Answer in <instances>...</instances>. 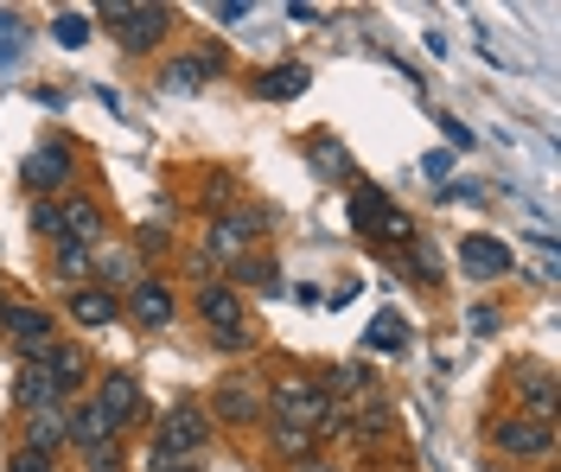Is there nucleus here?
<instances>
[{
    "label": "nucleus",
    "instance_id": "f257e3e1",
    "mask_svg": "<svg viewBox=\"0 0 561 472\" xmlns=\"http://www.w3.org/2000/svg\"><path fill=\"white\" fill-rule=\"evenodd\" d=\"M103 26L115 33L122 51L147 58L160 38L173 33V7H140V0H103Z\"/></svg>",
    "mask_w": 561,
    "mask_h": 472
},
{
    "label": "nucleus",
    "instance_id": "f03ea898",
    "mask_svg": "<svg viewBox=\"0 0 561 472\" xmlns=\"http://www.w3.org/2000/svg\"><path fill=\"white\" fill-rule=\"evenodd\" d=\"M268 415H275L280 428H307V435H319V428H325V415H332V396H325V383L280 377L275 390H268Z\"/></svg>",
    "mask_w": 561,
    "mask_h": 472
},
{
    "label": "nucleus",
    "instance_id": "7ed1b4c3",
    "mask_svg": "<svg viewBox=\"0 0 561 472\" xmlns=\"http://www.w3.org/2000/svg\"><path fill=\"white\" fill-rule=\"evenodd\" d=\"M351 223H357L370 243H389V250L415 237V223H409V218H402V211L383 198V185H351Z\"/></svg>",
    "mask_w": 561,
    "mask_h": 472
},
{
    "label": "nucleus",
    "instance_id": "20e7f679",
    "mask_svg": "<svg viewBox=\"0 0 561 472\" xmlns=\"http://www.w3.org/2000/svg\"><path fill=\"white\" fill-rule=\"evenodd\" d=\"M491 447L511 453V460H556V422H536V415H504L491 428Z\"/></svg>",
    "mask_w": 561,
    "mask_h": 472
},
{
    "label": "nucleus",
    "instance_id": "39448f33",
    "mask_svg": "<svg viewBox=\"0 0 561 472\" xmlns=\"http://www.w3.org/2000/svg\"><path fill=\"white\" fill-rule=\"evenodd\" d=\"M210 415L230 422V428H255V422L268 415V396H262V383H249V377H224V383L210 390Z\"/></svg>",
    "mask_w": 561,
    "mask_h": 472
},
{
    "label": "nucleus",
    "instance_id": "423d86ee",
    "mask_svg": "<svg viewBox=\"0 0 561 472\" xmlns=\"http://www.w3.org/2000/svg\"><path fill=\"white\" fill-rule=\"evenodd\" d=\"M210 435V415L198 408V402H179L173 415L160 422V440H153V453H173V460H192L198 447H205Z\"/></svg>",
    "mask_w": 561,
    "mask_h": 472
},
{
    "label": "nucleus",
    "instance_id": "0eeeda50",
    "mask_svg": "<svg viewBox=\"0 0 561 472\" xmlns=\"http://www.w3.org/2000/svg\"><path fill=\"white\" fill-rule=\"evenodd\" d=\"M0 332H7L26 358H38V352L58 338V320H51L45 307H20V300H7V307H0Z\"/></svg>",
    "mask_w": 561,
    "mask_h": 472
},
{
    "label": "nucleus",
    "instance_id": "6e6552de",
    "mask_svg": "<svg viewBox=\"0 0 561 472\" xmlns=\"http://www.w3.org/2000/svg\"><path fill=\"white\" fill-rule=\"evenodd\" d=\"M70 173H77V160H70L65 141H45V147H33V153H26V185H33L38 198H45V192H65Z\"/></svg>",
    "mask_w": 561,
    "mask_h": 472
},
{
    "label": "nucleus",
    "instance_id": "1a4fd4ad",
    "mask_svg": "<svg viewBox=\"0 0 561 472\" xmlns=\"http://www.w3.org/2000/svg\"><path fill=\"white\" fill-rule=\"evenodd\" d=\"M255 237H262V211H230V218H217L210 223V255H217V262H243V250L249 243H255Z\"/></svg>",
    "mask_w": 561,
    "mask_h": 472
},
{
    "label": "nucleus",
    "instance_id": "9d476101",
    "mask_svg": "<svg viewBox=\"0 0 561 472\" xmlns=\"http://www.w3.org/2000/svg\"><path fill=\"white\" fill-rule=\"evenodd\" d=\"M33 364H45V377L58 383V396H70V390L90 383V352H83V345H58V338H51Z\"/></svg>",
    "mask_w": 561,
    "mask_h": 472
},
{
    "label": "nucleus",
    "instance_id": "9b49d317",
    "mask_svg": "<svg viewBox=\"0 0 561 472\" xmlns=\"http://www.w3.org/2000/svg\"><path fill=\"white\" fill-rule=\"evenodd\" d=\"M128 288H135V326L140 332H167L173 326V288H167L160 275H135Z\"/></svg>",
    "mask_w": 561,
    "mask_h": 472
},
{
    "label": "nucleus",
    "instance_id": "f8f14e48",
    "mask_svg": "<svg viewBox=\"0 0 561 472\" xmlns=\"http://www.w3.org/2000/svg\"><path fill=\"white\" fill-rule=\"evenodd\" d=\"M459 262H466L472 281H504V275L517 268V255L504 250L497 237H466V243H459Z\"/></svg>",
    "mask_w": 561,
    "mask_h": 472
},
{
    "label": "nucleus",
    "instance_id": "ddd939ff",
    "mask_svg": "<svg viewBox=\"0 0 561 472\" xmlns=\"http://www.w3.org/2000/svg\"><path fill=\"white\" fill-rule=\"evenodd\" d=\"M103 237H108V223H103V211H96L90 198H65V205H58V243L90 250V243H103Z\"/></svg>",
    "mask_w": 561,
    "mask_h": 472
},
{
    "label": "nucleus",
    "instance_id": "4468645a",
    "mask_svg": "<svg viewBox=\"0 0 561 472\" xmlns=\"http://www.w3.org/2000/svg\"><path fill=\"white\" fill-rule=\"evenodd\" d=\"M90 402L108 415V428H128V422L140 415V383L128 377V370H115V377H103V383H96V396H90Z\"/></svg>",
    "mask_w": 561,
    "mask_h": 472
},
{
    "label": "nucleus",
    "instance_id": "2eb2a0df",
    "mask_svg": "<svg viewBox=\"0 0 561 472\" xmlns=\"http://www.w3.org/2000/svg\"><path fill=\"white\" fill-rule=\"evenodd\" d=\"M198 320H205L210 332L243 326V300H237V288H230V281H205V288H198Z\"/></svg>",
    "mask_w": 561,
    "mask_h": 472
},
{
    "label": "nucleus",
    "instance_id": "dca6fc26",
    "mask_svg": "<svg viewBox=\"0 0 561 472\" xmlns=\"http://www.w3.org/2000/svg\"><path fill=\"white\" fill-rule=\"evenodd\" d=\"M26 435H33V453H45V460H51V453H58V447L70 440V408H65V402H51V408H33Z\"/></svg>",
    "mask_w": 561,
    "mask_h": 472
},
{
    "label": "nucleus",
    "instance_id": "f3484780",
    "mask_svg": "<svg viewBox=\"0 0 561 472\" xmlns=\"http://www.w3.org/2000/svg\"><path fill=\"white\" fill-rule=\"evenodd\" d=\"M70 440H77L83 453H96V447H115V428H108V415L96 402H77V408H70Z\"/></svg>",
    "mask_w": 561,
    "mask_h": 472
},
{
    "label": "nucleus",
    "instance_id": "a211bd4d",
    "mask_svg": "<svg viewBox=\"0 0 561 472\" xmlns=\"http://www.w3.org/2000/svg\"><path fill=\"white\" fill-rule=\"evenodd\" d=\"M115 313H122V307H115V293L108 288H77L70 293V320H77V326H115Z\"/></svg>",
    "mask_w": 561,
    "mask_h": 472
},
{
    "label": "nucleus",
    "instance_id": "6ab92c4d",
    "mask_svg": "<svg viewBox=\"0 0 561 472\" xmlns=\"http://www.w3.org/2000/svg\"><path fill=\"white\" fill-rule=\"evenodd\" d=\"M307 83H313V71H307V65H275L268 77H255V96H262V103H294Z\"/></svg>",
    "mask_w": 561,
    "mask_h": 472
},
{
    "label": "nucleus",
    "instance_id": "aec40b11",
    "mask_svg": "<svg viewBox=\"0 0 561 472\" xmlns=\"http://www.w3.org/2000/svg\"><path fill=\"white\" fill-rule=\"evenodd\" d=\"M307 160H313L319 173H325V180H357V166H351V153H345V141H332V135H313V141H307Z\"/></svg>",
    "mask_w": 561,
    "mask_h": 472
},
{
    "label": "nucleus",
    "instance_id": "412c9836",
    "mask_svg": "<svg viewBox=\"0 0 561 472\" xmlns=\"http://www.w3.org/2000/svg\"><path fill=\"white\" fill-rule=\"evenodd\" d=\"M517 383H524V402L536 408V422H556V377H549L542 364H524Z\"/></svg>",
    "mask_w": 561,
    "mask_h": 472
},
{
    "label": "nucleus",
    "instance_id": "4be33fe9",
    "mask_svg": "<svg viewBox=\"0 0 561 472\" xmlns=\"http://www.w3.org/2000/svg\"><path fill=\"white\" fill-rule=\"evenodd\" d=\"M13 396H20V408H26V415H33V408H51V402H65V396H58V383L45 377V364H26V370H20Z\"/></svg>",
    "mask_w": 561,
    "mask_h": 472
},
{
    "label": "nucleus",
    "instance_id": "5701e85b",
    "mask_svg": "<svg viewBox=\"0 0 561 472\" xmlns=\"http://www.w3.org/2000/svg\"><path fill=\"white\" fill-rule=\"evenodd\" d=\"M205 58H198V51H192V58H173V65H167V71H160V90H173V96H198V90H205Z\"/></svg>",
    "mask_w": 561,
    "mask_h": 472
},
{
    "label": "nucleus",
    "instance_id": "b1692460",
    "mask_svg": "<svg viewBox=\"0 0 561 472\" xmlns=\"http://www.w3.org/2000/svg\"><path fill=\"white\" fill-rule=\"evenodd\" d=\"M402 338H409L402 313H377V320H370V332H364V345H377V352H402Z\"/></svg>",
    "mask_w": 561,
    "mask_h": 472
},
{
    "label": "nucleus",
    "instance_id": "393cba45",
    "mask_svg": "<svg viewBox=\"0 0 561 472\" xmlns=\"http://www.w3.org/2000/svg\"><path fill=\"white\" fill-rule=\"evenodd\" d=\"M268 440H275L280 460H313V440L319 435H307V428H280V422H275V435H268Z\"/></svg>",
    "mask_w": 561,
    "mask_h": 472
},
{
    "label": "nucleus",
    "instance_id": "a878e982",
    "mask_svg": "<svg viewBox=\"0 0 561 472\" xmlns=\"http://www.w3.org/2000/svg\"><path fill=\"white\" fill-rule=\"evenodd\" d=\"M332 390H339V396H370L377 377H370L364 364H339V370H332Z\"/></svg>",
    "mask_w": 561,
    "mask_h": 472
},
{
    "label": "nucleus",
    "instance_id": "bb28decb",
    "mask_svg": "<svg viewBox=\"0 0 561 472\" xmlns=\"http://www.w3.org/2000/svg\"><path fill=\"white\" fill-rule=\"evenodd\" d=\"M51 38H58V45H70V51H77V45L90 38V20H83V13H58V20H51Z\"/></svg>",
    "mask_w": 561,
    "mask_h": 472
},
{
    "label": "nucleus",
    "instance_id": "cd10ccee",
    "mask_svg": "<svg viewBox=\"0 0 561 472\" xmlns=\"http://www.w3.org/2000/svg\"><path fill=\"white\" fill-rule=\"evenodd\" d=\"M26 51V33H20V20L13 13H0V58H20Z\"/></svg>",
    "mask_w": 561,
    "mask_h": 472
},
{
    "label": "nucleus",
    "instance_id": "c85d7f7f",
    "mask_svg": "<svg viewBox=\"0 0 561 472\" xmlns=\"http://www.w3.org/2000/svg\"><path fill=\"white\" fill-rule=\"evenodd\" d=\"M58 268H65L70 281H77V275H90V250H77V243H58Z\"/></svg>",
    "mask_w": 561,
    "mask_h": 472
},
{
    "label": "nucleus",
    "instance_id": "c756f323",
    "mask_svg": "<svg viewBox=\"0 0 561 472\" xmlns=\"http://www.w3.org/2000/svg\"><path fill=\"white\" fill-rule=\"evenodd\" d=\"M389 428V408L383 402H377V408H370V415H364V408H357V440H377Z\"/></svg>",
    "mask_w": 561,
    "mask_h": 472
},
{
    "label": "nucleus",
    "instance_id": "7c9ffc66",
    "mask_svg": "<svg viewBox=\"0 0 561 472\" xmlns=\"http://www.w3.org/2000/svg\"><path fill=\"white\" fill-rule=\"evenodd\" d=\"M96 268H103V281H108V275H135V255H128V250H103V255H96Z\"/></svg>",
    "mask_w": 561,
    "mask_h": 472
},
{
    "label": "nucleus",
    "instance_id": "2f4dec72",
    "mask_svg": "<svg viewBox=\"0 0 561 472\" xmlns=\"http://www.w3.org/2000/svg\"><path fill=\"white\" fill-rule=\"evenodd\" d=\"M33 230L38 237H58V205H51V198H38L33 205Z\"/></svg>",
    "mask_w": 561,
    "mask_h": 472
},
{
    "label": "nucleus",
    "instance_id": "473e14b6",
    "mask_svg": "<svg viewBox=\"0 0 561 472\" xmlns=\"http://www.w3.org/2000/svg\"><path fill=\"white\" fill-rule=\"evenodd\" d=\"M7 472H51V460H45V453H33V447H20V453L7 460Z\"/></svg>",
    "mask_w": 561,
    "mask_h": 472
},
{
    "label": "nucleus",
    "instance_id": "72a5a7b5",
    "mask_svg": "<svg viewBox=\"0 0 561 472\" xmlns=\"http://www.w3.org/2000/svg\"><path fill=\"white\" fill-rule=\"evenodd\" d=\"M409 268H421V281H434V275H440V255L427 250V243H415V255H409Z\"/></svg>",
    "mask_w": 561,
    "mask_h": 472
},
{
    "label": "nucleus",
    "instance_id": "f704fd0d",
    "mask_svg": "<svg viewBox=\"0 0 561 472\" xmlns=\"http://www.w3.org/2000/svg\"><path fill=\"white\" fill-rule=\"evenodd\" d=\"M210 20H217V26H237V20H249V7L243 0H224V7H210Z\"/></svg>",
    "mask_w": 561,
    "mask_h": 472
},
{
    "label": "nucleus",
    "instance_id": "c9c22d12",
    "mask_svg": "<svg viewBox=\"0 0 561 472\" xmlns=\"http://www.w3.org/2000/svg\"><path fill=\"white\" fill-rule=\"evenodd\" d=\"M237 275H243V281H262V288H275V268H268V262H237Z\"/></svg>",
    "mask_w": 561,
    "mask_h": 472
},
{
    "label": "nucleus",
    "instance_id": "e433bc0d",
    "mask_svg": "<svg viewBox=\"0 0 561 472\" xmlns=\"http://www.w3.org/2000/svg\"><path fill=\"white\" fill-rule=\"evenodd\" d=\"M90 460V472H122V460H115V447H96V453H83Z\"/></svg>",
    "mask_w": 561,
    "mask_h": 472
},
{
    "label": "nucleus",
    "instance_id": "4c0bfd02",
    "mask_svg": "<svg viewBox=\"0 0 561 472\" xmlns=\"http://www.w3.org/2000/svg\"><path fill=\"white\" fill-rule=\"evenodd\" d=\"M210 338H217V345H224V352H243V345H249V326H230V332H210Z\"/></svg>",
    "mask_w": 561,
    "mask_h": 472
},
{
    "label": "nucleus",
    "instance_id": "58836bf2",
    "mask_svg": "<svg viewBox=\"0 0 561 472\" xmlns=\"http://www.w3.org/2000/svg\"><path fill=\"white\" fill-rule=\"evenodd\" d=\"M153 472H198V460H173V453H153Z\"/></svg>",
    "mask_w": 561,
    "mask_h": 472
},
{
    "label": "nucleus",
    "instance_id": "ea45409f",
    "mask_svg": "<svg viewBox=\"0 0 561 472\" xmlns=\"http://www.w3.org/2000/svg\"><path fill=\"white\" fill-rule=\"evenodd\" d=\"M447 166H454L447 153H427V160H421V173H427V180H447Z\"/></svg>",
    "mask_w": 561,
    "mask_h": 472
},
{
    "label": "nucleus",
    "instance_id": "a19ab883",
    "mask_svg": "<svg viewBox=\"0 0 561 472\" xmlns=\"http://www.w3.org/2000/svg\"><path fill=\"white\" fill-rule=\"evenodd\" d=\"M300 472H339L332 460H300Z\"/></svg>",
    "mask_w": 561,
    "mask_h": 472
},
{
    "label": "nucleus",
    "instance_id": "79ce46f5",
    "mask_svg": "<svg viewBox=\"0 0 561 472\" xmlns=\"http://www.w3.org/2000/svg\"><path fill=\"white\" fill-rule=\"evenodd\" d=\"M0 307H7V300H0Z\"/></svg>",
    "mask_w": 561,
    "mask_h": 472
}]
</instances>
